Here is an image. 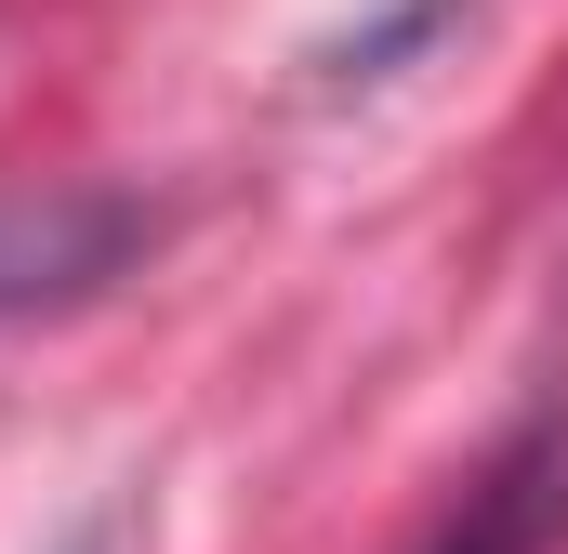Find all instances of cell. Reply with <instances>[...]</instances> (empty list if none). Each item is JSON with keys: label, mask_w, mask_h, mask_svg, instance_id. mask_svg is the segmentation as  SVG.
<instances>
[{"label": "cell", "mask_w": 568, "mask_h": 554, "mask_svg": "<svg viewBox=\"0 0 568 554\" xmlns=\"http://www.w3.org/2000/svg\"><path fill=\"white\" fill-rule=\"evenodd\" d=\"M556 529H568V422H529L476 462V489L449 502L424 554H556Z\"/></svg>", "instance_id": "cell-2"}, {"label": "cell", "mask_w": 568, "mask_h": 554, "mask_svg": "<svg viewBox=\"0 0 568 554\" xmlns=\"http://www.w3.org/2000/svg\"><path fill=\"white\" fill-rule=\"evenodd\" d=\"M159 238L133 185H13L0 198V317H53V304H93L120 290Z\"/></svg>", "instance_id": "cell-1"}]
</instances>
